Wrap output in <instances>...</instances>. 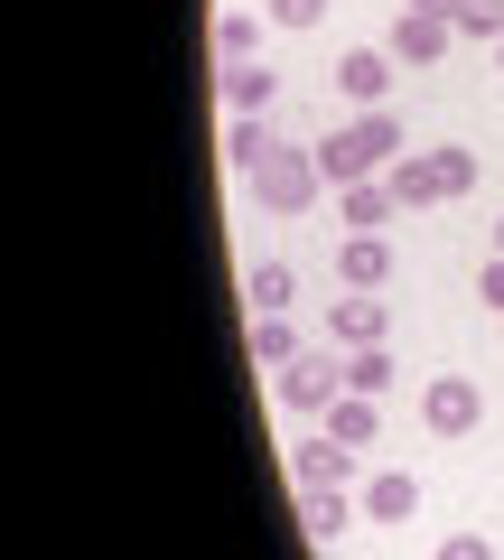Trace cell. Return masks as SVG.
Segmentation results:
<instances>
[{"instance_id": "cell-23", "label": "cell", "mask_w": 504, "mask_h": 560, "mask_svg": "<svg viewBox=\"0 0 504 560\" xmlns=\"http://www.w3.org/2000/svg\"><path fill=\"white\" fill-rule=\"evenodd\" d=\"M430 560H495V541H485V533H448Z\"/></svg>"}, {"instance_id": "cell-13", "label": "cell", "mask_w": 504, "mask_h": 560, "mask_svg": "<svg viewBox=\"0 0 504 560\" xmlns=\"http://www.w3.org/2000/svg\"><path fill=\"white\" fill-rule=\"evenodd\" d=\"M327 430H337V440L345 448H374V430H384V411H374V401H364V393H337V401H327Z\"/></svg>"}, {"instance_id": "cell-6", "label": "cell", "mask_w": 504, "mask_h": 560, "mask_svg": "<svg viewBox=\"0 0 504 560\" xmlns=\"http://www.w3.org/2000/svg\"><path fill=\"white\" fill-rule=\"evenodd\" d=\"M290 486H355V448H345L337 430H318V440H290Z\"/></svg>"}, {"instance_id": "cell-7", "label": "cell", "mask_w": 504, "mask_h": 560, "mask_svg": "<svg viewBox=\"0 0 504 560\" xmlns=\"http://www.w3.org/2000/svg\"><path fill=\"white\" fill-rule=\"evenodd\" d=\"M384 47H392V66H439L448 47H458V20H430V10H402Z\"/></svg>"}, {"instance_id": "cell-22", "label": "cell", "mask_w": 504, "mask_h": 560, "mask_svg": "<svg viewBox=\"0 0 504 560\" xmlns=\"http://www.w3.org/2000/svg\"><path fill=\"white\" fill-rule=\"evenodd\" d=\"M458 38H504V0H458Z\"/></svg>"}, {"instance_id": "cell-16", "label": "cell", "mask_w": 504, "mask_h": 560, "mask_svg": "<svg viewBox=\"0 0 504 560\" xmlns=\"http://www.w3.org/2000/svg\"><path fill=\"white\" fill-rule=\"evenodd\" d=\"M243 300H253V318H281V308L300 300V280H290V261H253V280H243Z\"/></svg>"}, {"instance_id": "cell-4", "label": "cell", "mask_w": 504, "mask_h": 560, "mask_svg": "<svg viewBox=\"0 0 504 560\" xmlns=\"http://www.w3.org/2000/svg\"><path fill=\"white\" fill-rule=\"evenodd\" d=\"M337 393H345V346H337V355H300V364H281V383H271V401H281L290 420L327 411Z\"/></svg>"}, {"instance_id": "cell-15", "label": "cell", "mask_w": 504, "mask_h": 560, "mask_svg": "<svg viewBox=\"0 0 504 560\" xmlns=\"http://www.w3.org/2000/svg\"><path fill=\"white\" fill-rule=\"evenodd\" d=\"M384 187H392L402 206H439V168H430V150H402V160L384 168Z\"/></svg>"}, {"instance_id": "cell-26", "label": "cell", "mask_w": 504, "mask_h": 560, "mask_svg": "<svg viewBox=\"0 0 504 560\" xmlns=\"http://www.w3.org/2000/svg\"><path fill=\"white\" fill-rule=\"evenodd\" d=\"M495 253H504V215H495Z\"/></svg>"}, {"instance_id": "cell-25", "label": "cell", "mask_w": 504, "mask_h": 560, "mask_svg": "<svg viewBox=\"0 0 504 560\" xmlns=\"http://www.w3.org/2000/svg\"><path fill=\"white\" fill-rule=\"evenodd\" d=\"M477 300H485V308H504V253H495V261L477 271Z\"/></svg>"}, {"instance_id": "cell-24", "label": "cell", "mask_w": 504, "mask_h": 560, "mask_svg": "<svg viewBox=\"0 0 504 560\" xmlns=\"http://www.w3.org/2000/svg\"><path fill=\"white\" fill-rule=\"evenodd\" d=\"M271 20H281V28H318L327 0H271Z\"/></svg>"}, {"instance_id": "cell-10", "label": "cell", "mask_w": 504, "mask_h": 560, "mask_svg": "<svg viewBox=\"0 0 504 560\" xmlns=\"http://www.w3.org/2000/svg\"><path fill=\"white\" fill-rule=\"evenodd\" d=\"M392 206H402V197H392L384 178H355V187H337V215H345V234H384V224H392Z\"/></svg>"}, {"instance_id": "cell-18", "label": "cell", "mask_w": 504, "mask_h": 560, "mask_svg": "<svg viewBox=\"0 0 504 560\" xmlns=\"http://www.w3.org/2000/svg\"><path fill=\"white\" fill-rule=\"evenodd\" d=\"M224 160L253 178V168L271 160V121H262V113H234V121H224Z\"/></svg>"}, {"instance_id": "cell-5", "label": "cell", "mask_w": 504, "mask_h": 560, "mask_svg": "<svg viewBox=\"0 0 504 560\" xmlns=\"http://www.w3.org/2000/svg\"><path fill=\"white\" fill-rule=\"evenodd\" d=\"M337 94H345V113H374V103L392 94V47H345L337 57Z\"/></svg>"}, {"instance_id": "cell-14", "label": "cell", "mask_w": 504, "mask_h": 560, "mask_svg": "<svg viewBox=\"0 0 504 560\" xmlns=\"http://www.w3.org/2000/svg\"><path fill=\"white\" fill-rule=\"evenodd\" d=\"M206 38H215V66H253L262 20H253V10H215V28H206Z\"/></svg>"}, {"instance_id": "cell-12", "label": "cell", "mask_w": 504, "mask_h": 560, "mask_svg": "<svg viewBox=\"0 0 504 560\" xmlns=\"http://www.w3.org/2000/svg\"><path fill=\"white\" fill-rule=\"evenodd\" d=\"M281 103V75H271L262 57L253 66H224V113H271Z\"/></svg>"}, {"instance_id": "cell-19", "label": "cell", "mask_w": 504, "mask_h": 560, "mask_svg": "<svg viewBox=\"0 0 504 560\" xmlns=\"http://www.w3.org/2000/svg\"><path fill=\"white\" fill-rule=\"evenodd\" d=\"M392 374H402V364H392L384 346H345V393H364V401H384V393H392Z\"/></svg>"}, {"instance_id": "cell-2", "label": "cell", "mask_w": 504, "mask_h": 560, "mask_svg": "<svg viewBox=\"0 0 504 560\" xmlns=\"http://www.w3.org/2000/svg\"><path fill=\"white\" fill-rule=\"evenodd\" d=\"M318 187H327L318 150H290V140H271V160L253 168V197H262L271 215H308V206H318Z\"/></svg>"}, {"instance_id": "cell-9", "label": "cell", "mask_w": 504, "mask_h": 560, "mask_svg": "<svg viewBox=\"0 0 504 560\" xmlns=\"http://www.w3.org/2000/svg\"><path fill=\"white\" fill-rule=\"evenodd\" d=\"M337 280H345V290H384V280H392V243L384 234H345L337 243Z\"/></svg>"}, {"instance_id": "cell-27", "label": "cell", "mask_w": 504, "mask_h": 560, "mask_svg": "<svg viewBox=\"0 0 504 560\" xmlns=\"http://www.w3.org/2000/svg\"><path fill=\"white\" fill-rule=\"evenodd\" d=\"M495 66H504V38H495Z\"/></svg>"}, {"instance_id": "cell-8", "label": "cell", "mask_w": 504, "mask_h": 560, "mask_svg": "<svg viewBox=\"0 0 504 560\" xmlns=\"http://www.w3.org/2000/svg\"><path fill=\"white\" fill-rule=\"evenodd\" d=\"M384 327H392V308L374 300V290H345V300L327 308V337L337 346H384Z\"/></svg>"}, {"instance_id": "cell-20", "label": "cell", "mask_w": 504, "mask_h": 560, "mask_svg": "<svg viewBox=\"0 0 504 560\" xmlns=\"http://www.w3.org/2000/svg\"><path fill=\"white\" fill-rule=\"evenodd\" d=\"M308 346H300V327H290V308L281 318H253V364H271V374H281V364H300Z\"/></svg>"}, {"instance_id": "cell-3", "label": "cell", "mask_w": 504, "mask_h": 560, "mask_svg": "<svg viewBox=\"0 0 504 560\" xmlns=\"http://www.w3.org/2000/svg\"><path fill=\"white\" fill-rule=\"evenodd\" d=\"M477 420H485L477 374H430V383H421V430H430V440H467Z\"/></svg>"}, {"instance_id": "cell-17", "label": "cell", "mask_w": 504, "mask_h": 560, "mask_svg": "<svg viewBox=\"0 0 504 560\" xmlns=\"http://www.w3.org/2000/svg\"><path fill=\"white\" fill-rule=\"evenodd\" d=\"M300 523H308V541H337L345 533V486H300Z\"/></svg>"}, {"instance_id": "cell-1", "label": "cell", "mask_w": 504, "mask_h": 560, "mask_svg": "<svg viewBox=\"0 0 504 560\" xmlns=\"http://www.w3.org/2000/svg\"><path fill=\"white\" fill-rule=\"evenodd\" d=\"M308 150H318L327 187H355V178H384V168L402 160L411 140H402V121H392L384 103H374V113H345L337 131H327V140H308Z\"/></svg>"}, {"instance_id": "cell-11", "label": "cell", "mask_w": 504, "mask_h": 560, "mask_svg": "<svg viewBox=\"0 0 504 560\" xmlns=\"http://www.w3.org/2000/svg\"><path fill=\"white\" fill-rule=\"evenodd\" d=\"M364 514H374V523H411V514H421V477H402V467L364 477Z\"/></svg>"}, {"instance_id": "cell-21", "label": "cell", "mask_w": 504, "mask_h": 560, "mask_svg": "<svg viewBox=\"0 0 504 560\" xmlns=\"http://www.w3.org/2000/svg\"><path fill=\"white\" fill-rule=\"evenodd\" d=\"M430 168H439V197H467V187H477V150H458V140L430 150Z\"/></svg>"}]
</instances>
